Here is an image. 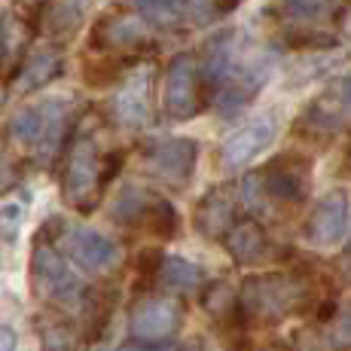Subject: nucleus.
Returning <instances> with one entry per match:
<instances>
[{
    "label": "nucleus",
    "mask_w": 351,
    "mask_h": 351,
    "mask_svg": "<svg viewBox=\"0 0 351 351\" xmlns=\"http://www.w3.org/2000/svg\"><path fill=\"white\" fill-rule=\"evenodd\" d=\"M123 165V153L107 150L98 123H80L62 150V195L80 214H92Z\"/></svg>",
    "instance_id": "nucleus-1"
},
{
    "label": "nucleus",
    "mask_w": 351,
    "mask_h": 351,
    "mask_svg": "<svg viewBox=\"0 0 351 351\" xmlns=\"http://www.w3.org/2000/svg\"><path fill=\"white\" fill-rule=\"evenodd\" d=\"M235 302L247 324L269 327L308 312L315 302V290L312 281L300 272H263L241 281Z\"/></svg>",
    "instance_id": "nucleus-2"
},
{
    "label": "nucleus",
    "mask_w": 351,
    "mask_h": 351,
    "mask_svg": "<svg viewBox=\"0 0 351 351\" xmlns=\"http://www.w3.org/2000/svg\"><path fill=\"white\" fill-rule=\"evenodd\" d=\"M308 180L312 171L302 156H278L266 168L247 174L241 184V202L256 214H278L306 199Z\"/></svg>",
    "instance_id": "nucleus-3"
},
{
    "label": "nucleus",
    "mask_w": 351,
    "mask_h": 351,
    "mask_svg": "<svg viewBox=\"0 0 351 351\" xmlns=\"http://www.w3.org/2000/svg\"><path fill=\"white\" fill-rule=\"evenodd\" d=\"M31 285L40 300L52 302V306H58V308L77 306V302H83V293H86L80 275L67 266L62 247H56V241H49L46 235H40V241H34Z\"/></svg>",
    "instance_id": "nucleus-4"
},
{
    "label": "nucleus",
    "mask_w": 351,
    "mask_h": 351,
    "mask_svg": "<svg viewBox=\"0 0 351 351\" xmlns=\"http://www.w3.org/2000/svg\"><path fill=\"white\" fill-rule=\"evenodd\" d=\"M92 49L104 52L113 62H132V58H141L147 52L156 49V40H153L150 25L144 22L134 12H104L95 25H92L89 34Z\"/></svg>",
    "instance_id": "nucleus-5"
},
{
    "label": "nucleus",
    "mask_w": 351,
    "mask_h": 351,
    "mask_svg": "<svg viewBox=\"0 0 351 351\" xmlns=\"http://www.w3.org/2000/svg\"><path fill=\"white\" fill-rule=\"evenodd\" d=\"M110 217L119 226L141 229L156 239H171L178 229V211L174 205L159 193H150L144 186H123L119 195L113 199Z\"/></svg>",
    "instance_id": "nucleus-6"
},
{
    "label": "nucleus",
    "mask_w": 351,
    "mask_h": 351,
    "mask_svg": "<svg viewBox=\"0 0 351 351\" xmlns=\"http://www.w3.org/2000/svg\"><path fill=\"white\" fill-rule=\"evenodd\" d=\"M205 80H202V64L193 52H178L165 67V83H162V107L168 119H186L199 117L205 107Z\"/></svg>",
    "instance_id": "nucleus-7"
},
{
    "label": "nucleus",
    "mask_w": 351,
    "mask_h": 351,
    "mask_svg": "<svg viewBox=\"0 0 351 351\" xmlns=\"http://www.w3.org/2000/svg\"><path fill=\"white\" fill-rule=\"evenodd\" d=\"M199 159V144L193 138H159L141 147V165L159 184L184 190L190 184Z\"/></svg>",
    "instance_id": "nucleus-8"
},
{
    "label": "nucleus",
    "mask_w": 351,
    "mask_h": 351,
    "mask_svg": "<svg viewBox=\"0 0 351 351\" xmlns=\"http://www.w3.org/2000/svg\"><path fill=\"white\" fill-rule=\"evenodd\" d=\"M269 80V62L266 58H235L232 71L211 89V101L220 117H235L256 98V92Z\"/></svg>",
    "instance_id": "nucleus-9"
},
{
    "label": "nucleus",
    "mask_w": 351,
    "mask_h": 351,
    "mask_svg": "<svg viewBox=\"0 0 351 351\" xmlns=\"http://www.w3.org/2000/svg\"><path fill=\"white\" fill-rule=\"evenodd\" d=\"M184 324V302L174 296L156 293L141 296L128 315V333L134 342H168Z\"/></svg>",
    "instance_id": "nucleus-10"
},
{
    "label": "nucleus",
    "mask_w": 351,
    "mask_h": 351,
    "mask_svg": "<svg viewBox=\"0 0 351 351\" xmlns=\"http://www.w3.org/2000/svg\"><path fill=\"white\" fill-rule=\"evenodd\" d=\"M275 132H278V123H275L272 113L266 117H256L251 123H245L239 132H232L220 147V168L223 171H239L245 168L251 159H256L269 144H272Z\"/></svg>",
    "instance_id": "nucleus-11"
},
{
    "label": "nucleus",
    "mask_w": 351,
    "mask_h": 351,
    "mask_svg": "<svg viewBox=\"0 0 351 351\" xmlns=\"http://www.w3.org/2000/svg\"><path fill=\"white\" fill-rule=\"evenodd\" d=\"M64 232L58 235L64 254L71 256L77 266L89 269V272H101V269L117 266L119 260V245L113 239H107L104 232L89 226H62Z\"/></svg>",
    "instance_id": "nucleus-12"
},
{
    "label": "nucleus",
    "mask_w": 351,
    "mask_h": 351,
    "mask_svg": "<svg viewBox=\"0 0 351 351\" xmlns=\"http://www.w3.org/2000/svg\"><path fill=\"white\" fill-rule=\"evenodd\" d=\"M64 71V52L56 43H43L37 49H28L25 58L16 64L10 89L16 95H31V92L49 86L52 80H58Z\"/></svg>",
    "instance_id": "nucleus-13"
},
{
    "label": "nucleus",
    "mask_w": 351,
    "mask_h": 351,
    "mask_svg": "<svg viewBox=\"0 0 351 351\" xmlns=\"http://www.w3.org/2000/svg\"><path fill=\"white\" fill-rule=\"evenodd\" d=\"M239 199L241 195L229 184H220L202 195L199 205H195V214H193V223L199 229V235H205V239H211V241L226 239V232L235 226Z\"/></svg>",
    "instance_id": "nucleus-14"
},
{
    "label": "nucleus",
    "mask_w": 351,
    "mask_h": 351,
    "mask_svg": "<svg viewBox=\"0 0 351 351\" xmlns=\"http://www.w3.org/2000/svg\"><path fill=\"white\" fill-rule=\"evenodd\" d=\"M150 83H153L150 67H134V73H128L119 83V89L113 92L110 101V113L117 117V123L138 128L150 119Z\"/></svg>",
    "instance_id": "nucleus-15"
},
{
    "label": "nucleus",
    "mask_w": 351,
    "mask_h": 351,
    "mask_svg": "<svg viewBox=\"0 0 351 351\" xmlns=\"http://www.w3.org/2000/svg\"><path fill=\"white\" fill-rule=\"evenodd\" d=\"M348 217H351V205H348L346 190L327 193L324 199H318L315 211L308 214V220H306L308 241H315V245H321V247L336 245V241L346 235Z\"/></svg>",
    "instance_id": "nucleus-16"
},
{
    "label": "nucleus",
    "mask_w": 351,
    "mask_h": 351,
    "mask_svg": "<svg viewBox=\"0 0 351 351\" xmlns=\"http://www.w3.org/2000/svg\"><path fill=\"white\" fill-rule=\"evenodd\" d=\"M229 256H232L239 266H251V263H260L269 251V239L266 229H263L256 220H235V226L226 232L223 239Z\"/></svg>",
    "instance_id": "nucleus-17"
},
{
    "label": "nucleus",
    "mask_w": 351,
    "mask_h": 351,
    "mask_svg": "<svg viewBox=\"0 0 351 351\" xmlns=\"http://www.w3.org/2000/svg\"><path fill=\"white\" fill-rule=\"evenodd\" d=\"M86 0H49L40 12L37 28L56 43V40H71L83 25Z\"/></svg>",
    "instance_id": "nucleus-18"
},
{
    "label": "nucleus",
    "mask_w": 351,
    "mask_h": 351,
    "mask_svg": "<svg viewBox=\"0 0 351 351\" xmlns=\"http://www.w3.org/2000/svg\"><path fill=\"white\" fill-rule=\"evenodd\" d=\"M156 281L165 290L184 293L205 285V272L184 256H156Z\"/></svg>",
    "instance_id": "nucleus-19"
},
{
    "label": "nucleus",
    "mask_w": 351,
    "mask_h": 351,
    "mask_svg": "<svg viewBox=\"0 0 351 351\" xmlns=\"http://www.w3.org/2000/svg\"><path fill=\"white\" fill-rule=\"evenodd\" d=\"M31 34L34 28L22 16H16V12L0 16V43H3V58H10V64H19L25 52L31 49Z\"/></svg>",
    "instance_id": "nucleus-20"
},
{
    "label": "nucleus",
    "mask_w": 351,
    "mask_h": 351,
    "mask_svg": "<svg viewBox=\"0 0 351 351\" xmlns=\"http://www.w3.org/2000/svg\"><path fill=\"white\" fill-rule=\"evenodd\" d=\"M46 134V110L40 107H22L10 119V138L22 147H40Z\"/></svg>",
    "instance_id": "nucleus-21"
},
{
    "label": "nucleus",
    "mask_w": 351,
    "mask_h": 351,
    "mask_svg": "<svg viewBox=\"0 0 351 351\" xmlns=\"http://www.w3.org/2000/svg\"><path fill=\"white\" fill-rule=\"evenodd\" d=\"M141 16L153 19V22L171 25L178 19H184V0H128Z\"/></svg>",
    "instance_id": "nucleus-22"
},
{
    "label": "nucleus",
    "mask_w": 351,
    "mask_h": 351,
    "mask_svg": "<svg viewBox=\"0 0 351 351\" xmlns=\"http://www.w3.org/2000/svg\"><path fill=\"white\" fill-rule=\"evenodd\" d=\"M327 342L336 351H351V302H346V306L336 312V318L327 330Z\"/></svg>",
    "instance_id": "nucleus-23"
},
{
    "label": "nucleus",
    "mask_w": 351,
    "mask_h": 351,
    "mask_svg": "<svg viewBox=\"0 0 351 351\" xmlns=\"http://www.w3.org/2000/svg\"><path fill=\"white\" fill-rule=\"evenodd\" d=\"M19 226H22V205H3L0 208V235L6 241H16Z\"/></svg>",
    "instance_id": "nucleus-24"
},
{
    "label": "nucleus",
    "mask_w": 351,
    "mask_h": 351,
    "mask_svg": "<svg viewBox=\"0 0 351 351\" xmlns=\"http://www.w3.org/2000/svg\"><path fill=\"white\" fill-rule=\"evenodd\" d=\"M290 10H296V16H318L327 6V0H287Z\"/></svg>",
    "instance_id": "nucleus-25"
},
{
    "label": "nucleus",
    "mask_w": 351,
    "mask_h": 351,
    "mask_svg": "<svg viewBox=\"0 0 351 351\" xmlns=\"http://www.w3.org/2000/svg\"><path fill=\"white\" fill-rule=\"evenodd\" d=\"M117 351H180L178 346H165V342H128Z\"/></svg>",
    "instance_id": "nucleus-26"
},
{
    "label": "nucleus",
    "mask_w": 351,
    "mask_h": 351,
    "mask_svg": "<svg viewBox=\"0 0 351 351\" xmlns=\"http://www.w3.org/2000/svg\"><path fill=\"white\" fill-rule=\"evenodd\" d=\"M19 348V333L10 324H0V351H16Z\"/></svg>",
    "instance_id": "nucleus-27"
},
{
    "label": "nucleus",
    "mask_w": 351,
    "mask_h": 351,
    "mask_svg": "<svg viewBox=\"0 0 351 351\" xmlns=\"http://www.w3.org/2000/svg\"><path fill=\"white\" fill-rule=\"evenodd\" d=\"M12 184H16V168L6 159H0V193H6Z\"/></svg>",
    "instance_id": "nucleus-28"
},
{
    "label": "nucleus",
    "mask_w": 351,
    "mask_h": 351,
    "mask_svg": "<svg viewBox=\"0 0 351 351\" xmlns=\"http://www.w3.org/2000/svg\"><path fill=\"white\" fill-rule=\"evenodd\" d=\"M339 98H342V107H346V113H351V77L342 80V86H339Z\"/></svg>",
    "instance_id": "nucleus-29"
},
{
    "label": "nucleus",
    "mask_w": 351,
    "mask_h": 351,
    "mask_svg": "<svg viewBox=\"0 0 351 351\" xmlns=\"http://www.w3.org/2000/svg\"><path fill=\"white\" fill-rule=\"evenodd\" d=\"M339 272L346 275V278L351 281V247H346V254L339 256Z\"/></svg>",
    "instance_id": "nucleus-30"
},
{
    "label": "nucleus",
    "mask_w": 351,
    "mask_h": 351,
    "mask_svg": "<svg viewBox=\"0 0 351 351\" xmlns=\"http://www.w3.org/2000/svg\"><path fill=\"white\" fill-rule=\"evenodd\" d=\"M0 64H3V43H0Z\"/></svg>",
    "instance_id": "nucleus-31"
},
{
    "label": "nucleus",
    "mask_w": 351,
    "mask_h": 351,
    "mask_svg": "<svg viewBox=\"0 0 351 351\" xmlns=\"http://www.w3.org/2000/svg\"><path fill=\"white\" fill-rule=\"evenodd\" d=\"M49 351H67V348H49Z\"/></svg>",
    "instance_id": "nucleus-32"
}]
</instances>
